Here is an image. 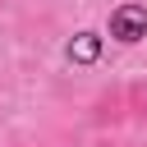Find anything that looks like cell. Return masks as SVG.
Here are the masks:
<instances>
[{
  "label": "cell",
  "mask_w": 147,
  "mask_h": 147,
  "mask_svg": "<svg viewBox=\"0 0 147 147\" xmlns=\"http://www.w3.org/2000/svg\"><path fill=\"white\" fill-rule=\"evenodd\" d=\"M142 32H147V9L142 5H119L110 14V37H119L124 46H133Z\"/></svg>",
  "instance_id": "6da1fadb"
}]
</instances>
